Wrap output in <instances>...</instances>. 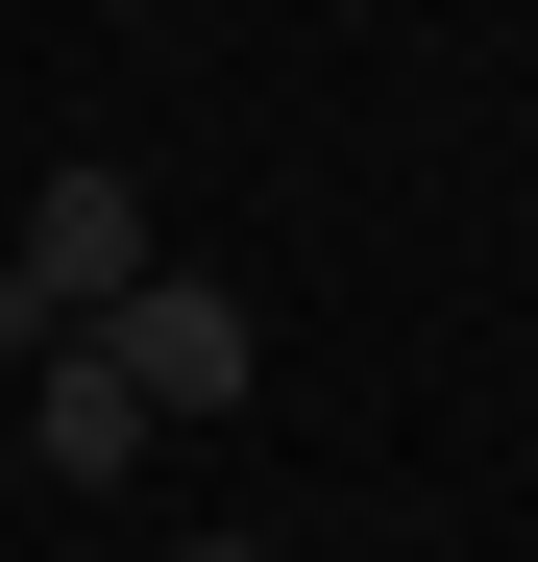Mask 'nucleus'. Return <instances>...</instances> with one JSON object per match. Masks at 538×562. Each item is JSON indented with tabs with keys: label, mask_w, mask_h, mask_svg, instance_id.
<instances>
[{
	"label": "nucleus",
	"mask_w": 538,
	"mask_h": 562,
	"mask_svg": "<svg viewBox=\"0 0 538 562\" xmlns=\"http://www.w3.org/2000/svg\"><path fill=\"white\" fill-rule=\"evenodd\" d=\"M25 440L74 464V490H123V464H147V392H123V367H99V342H74V367H49V392H25Z\"/></svg>",
	"instance_id": "obj_3"
},
{
	"label": "nucleus",
	"mask_w": 538,
	"mask_h": 562,
	"mask_svg": "<svg viewBox=\"0 0 538 562\" xmlns=\"http://www.w3.org/2000/svg\"><path fill=\"white\" fill-rule=\"evenodd\" d=\"M197 562H269V538H197Z\"/></svg>",
	"instance_id": "obj_4"
},
{
	"label": "nucleus",
	"mask_w": 538,
	"mask_h": 562,
	"mask_svg": "<svg viewBox=\"0 0 538 562\" xmlns=\"http://www.w3.org/2000/svg\"><path fill=\"white\" fill-rule=\"evenodd\" d=\"M123 294H147V171L74 147L49 196H25V245H0V342H99Z\"/></svg>",
	"instance_id": "obj_1"
},
{
	"label": "nucleus",
	"mask_w": 538,
	"mask_h": 562,
	"mask_svg": "<svg viewBox=\"0 0 538 562\" xmlns=\"http://www.w3.org/2000/svg\"><path fill=\"white\" fill-rule=\"evenodd\" d=\"M99 367H123L147 416H245V367H269V318L221 294V269H147V294L99 318Z\"/></svg>",
	"instance_id": "obj_2"
}]
</instances>
